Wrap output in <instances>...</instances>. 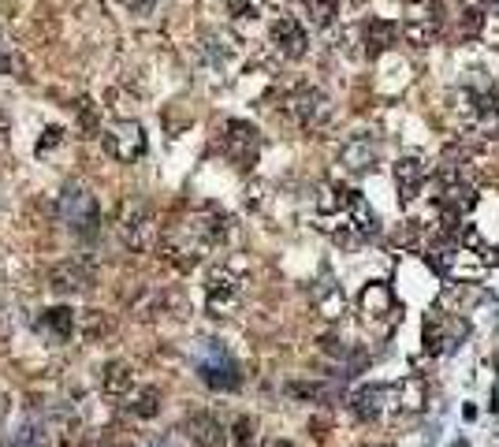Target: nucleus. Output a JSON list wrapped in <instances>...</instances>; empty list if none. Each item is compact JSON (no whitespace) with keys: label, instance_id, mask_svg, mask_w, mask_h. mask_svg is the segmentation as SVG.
I'll use <instances>...</instances> for the list:
<instances>
[{"label":"nucleus","instance_id":"1","mask_svg":"<svg viewBox=\"0 0 499 447\" xmlns=\"http://www.w3.org/2000/svg\"><path fill=\"white\" fill-rule=\"evenodd\" d=\"M242 284H246L242 265H217V269H209V276H205V306H209V313L213 317L232 313L239 306V298H242Z\"/></svg>","mask_w":499,"mask_h":447},{"label":"nucleus","instance_id":"5","mask_svg":"<svg viewBox=\"0 0 499 447\" xmlns=\"http://www.w3.org/2000/svg\"><path fill=\"white\" fill-rule=\"evenodd\" d=\"M145 149H150V142H145V127L138 120H116L105 127V153L123 161V164H135L145 157Z\"/></svg>","mask_w":499,"mask_h":447},{"label":"nucleus","instance_id":"21","mask_svg":"<svg viewBox=\"0 0 499 447\" xmlns=\"http://www.w3.org/2000/svg\"><path fill=\"white\" fill-rule=\"evenodd\" d=\"M101 392L112 395V399H127L135 392V369H131V361L112 358L109 366L101 369Z\"/></svg>","mask_w":499,"mask_h":447},{"label":"nucleus","instance_id":"9","mask_svg":"<svg viewBox=\"0 0 499 447\" xmlns=\"http://www.w3.org/2000/svg\"><path fill=\"white\" fill-rule=\"evenodd\" d=\"M235 220L227 217L224 209H217V205H205L198 217H194V224H191V231H194V239L201 243V246H224L227 239H232V228Z\"/></svg>","mask_w":499,"mask_h":447},{"label":"nucleus","instance_id":"12","mask_svg":"<svg viewBox=\"0 0 499 447\" xmlns=\"http://www.w3.org/2000/svg\"><path fill=\"white\" fill-rule=\"evenodd\" d=\"M268 37H273L276 53H280V56H287V60H302V56H306V49H309L306 27L299 23L295 15H280L276 23H273V30H268Z\"/></svg>","mask_w":499,"mask_h":447},{"label":"nucleus","instance_id":"28","mask_svg":"<svg viewBox=\"0 0 499 447\" xmlns=\"http://www.w3.org/2000/svg\"><path fill=\"white\" fill-rule=\"evenodd\" d=\"M127 410H131L135 418H153V414L160 410V392H157V388H142V392L127 402Z\"/></svg>","mask_w":499,"mask_h":447},{"label":"nucleus","instance_id":"29","mask_svg":"<svg viewBox=\"0 0 499 447\" xmlns=\"http://www.w3.org/2000/svg\"><path fill=\"white\" fill-rule=\"evenodd\" d=\"M232 440H235V447H254L258 443V421L254 418H239L235 429H232Z\"/></svg>","mask_w":499,"mask_h":447},{"label":"nucleus","instance_id":"11","mask_svg":"<svg viewBox=\"0 0 499 447\" xmlns=\"http://www.w3.org/2000/svg\"><path fill=\"white\" fill-rule=\"evenodd\" d=\"M82 429V421L71 407H49L41 414V433H45V447H68Z\"/></svg>","mask_w":499,"mask_h":447},{"label":"nucleus","instance_id":"13","mask_svg":"<svg viewBox=\"0 0 499 447\" xmlns=\"http://www.w3.org/2000/svg\"><path fill=\"white\" fill-rule=\"evenodd\" d=\"M358 310H362V317H365L369 325L388 321V317L395 313V294H391V287H388L384 280L365 284L362 294H358Z\"/></svg>","mask_w":499,"mask_h":447},{"label":"nucleus","instance_id":"35","mask_svg":"<svg viewBox=\"0 0 499 447\" xmlns=\"http://www.w3.org/2000/svg\"><path fill=\"white\" fill-rule=\"evenodd\" d=\"M287 392L299 395V399H321V395H324L321 385H299V380H295V385H287Z\"/></svg>","mask_w":499,"mask_h":447},{"label":"nucleus","instance_id":"18","mask_svg":"<svg viewBox=\"0 0 499 447\" xmlns=\"http://www.w3.org/2000/svg\"><path fill=\"white\" fill-rule=\"evenodd\" d=\"M183 433H186V440L198 443V447H220L227 440V433H224V425H220L217 414H191L183 421Z\"/></svg>","mask_w":499,"mask_h":447},{"label":"nucleus","instance_id":"26","mask_svg":"<svg viewBox=\"0 0 499 447\" xmlns=\"http://www.w3.org/2000/svg\"><path fill=\"white\" fill-rule=\"evenodd\" d=\"M314 302H317V313H324L328 321H336V317L347 313V298L339 291V284H331V280H321L317 294H314Z\"/></svg>","mask_w":499,"mask_h":447},{"label":"nucleus","instance_id":"32","mask_svg":"<svg viewBox=\"0 0 499 447\" xmlns=\"http://www.w3.org/2000/svg\"><path fill=\"white\" fill-rule=\"evenodd\" d=\"M481 27H485V15L477 12V8H466V12L459 15V30H462L466 37H477V34H481Z\"/></svg>","mask_w":499,"mask_h":447},{"label":"nucleus","instance_id":"41","mask_svg":"<svg viewBox=\"0 0 499 447\" xmlns=\"http://www.w3.org/2000/svg\"><path fill=\"white\" fill-rule=\"evenodd\" d=\"M0 325H4V302H0Z\"/></svg>","mask_w":499,"mask_h":447},{"label":"nucleus","instance_id":"4","mask_svg":"<svg viewBox=\"0 0 499 447\" xmlns=\"http://www.w3.org/2000/svg\"><path fill=\"white\" fill-rule=\"evenodd\" d=\"M60 220H64L75 236L90 239L94 231L101 228V205H97V198L90 195V190L68 186L64 195H60Z\"/></svg>","mask_w":499,"mask_h":447},{"label":"nucleus","instance_id":"15","mask_svg":"<svg viewBox=\"0 0 499 447\" xmlns=\"http://www.w3.org/2000/svg\"><path fill=\"white\" fill-rule=\"evenodd\" d=\"M391 176H395V190H399V202H413L425 190V161L421 157H399L391 168Z\"/></svg>","mask_w":499,"mask_h":447},{"label":"nucleus","instance_id":"39","mask_svg":"<svg viewBox=\"0 0 499 447\" xmlns=\"http://www.w3.org/2000/svg\"><path fill=\"white\" fill-rule=\"evenodd\" d=\"M82 447H116V443H112V440H101V436H90Z\"/></svg>","mask_w":499,"mask_h":447},{"label":"nucleus","instance_id":"3","mask_svg":"<svg viewBox=\"0 0 499 447\" xmlns=\"http://www.w3.org/2000/svg\"><path fill=\"white\" fill-rule=\"evenodd\" d=\"M116 231H119L123 246L135 250V253H150L157 246V217H153V209L142 205V202H127L119 209Z\"/></svg>","mask_w":499,"mask_h":447},{"label":"nucleus","instance_id":"19","mask_svg":"<svg viewBox=\"0 0 499 447\" xmlns=\"http://www.w3.org/2000/svg\"><path fill=\"white\" fill-rule=\"evenodd\" d=\"M388 399H391V388L384 385H365L350 395V410H355L358 421H377L384 410H388Z\"/></svg>","mask_w":499,"mask_h":447},{"label":"nucleus","instance_id":"25","mask_svg":"<svg viewBox=\"0 0 499 447\" xmlns=\"http://www.w3.org/2000/svg\"><path fill=\"white\" fill-rule=\"evenodd\" d=\"M391 399H395V407H399L403 414H418V410H425V385L418 377L399 380V385L391 388Z\"/></svg>","mask_w":499,"mask_h":447},{"label":"nucleus","instance_id":"8","mask_svg":"<svg viewBox=\"0 0 499 447\" xmlns=\"http://www.w3.org/2000/svg\"><path fill=\"white\" fill-rule=\"evenodd\" d=\"M198 377H201L213 392H235V388L242 385L239 361L227 358L224 351H213V358H201V361H198Z\"/></svg>","mask_w":499,"mask_h":447},{"label":"nucleus","instance_id":"27","mask_svg":"<svg viewBox=\"0 0 499 447\" xmlns=\"http://www.w3.org/2000/svg\"><path fill=\"white\" fill-rule=\"evenodd\" d=\"M336 15H339V4H336V0H306V19H309V27L328 30L331 23H336Z\"/></svg>","mask_w":499,"mask_h":447},{"label":"nucleus","instance_id":"31","mask_svg":"<svg viewBox=\"0 0 499 447\" xmlns=\"http://www.w3.org/2000/svg\"><path fill=\"white\" fill-rule=\"evenodd\" d=\"M60 142H64V127H56V123H53V127H45V135H41V138H37V145H34V149H37V157L53 153V149H56Z\"/></svg>","mask_w":499,"mask_h":447},{"label":"nucleus","instance_id":"38","mask_svg":"<svg viewBox=\"0 0 499 447\" xmlns=\"http://www.w3.org/2000/svg\"><path fill=\"white\" fill-rule=\"evenodd\" d=\"M8 135H12V120H8V112L0 109V149L8 145Z\"/></svg>","mask_w":499,"mask_h":447},{"label":"nucleus","instance_id":"2","mask_svg":"<svg viewBox=\"0 0 499 447\" xmlns=\"http://www.w3.org/2000/svg\"><path fill=\"white\" fill-rule=\"evenodd\" d=\"M432 190H436V205L447 212H459V217L477 205V183L466 176V168L444 164L432 179Z\"/></svg>","mask_w":499,"mask_h":447},{"label":"nucleus","instance_id":"36","mask_svg":"<svg viewBox=\"0 0 499 447\" xmlns=\"http://www.w3.org/2000/svg\"><path fill=\"white\" fill-rule=\"evenodd\" d=\"M123 8H127L131 15H150L157 8V0H123Z\"/></svg>","mask_w":499,"mask_h":447},{"label":"nucleus","instance_id":"16","mask_svg":"<svg viewBox=\"0 0 499 447\" xmlns=\"http://www.w3.org/2000/svg\"><path fill=\"white\" fill-rule=\"evenodd\" d=\"M201 56L209 68H227L239 56V37L232 30H205L201 34Z\"/></svg>","mask_w":499,"mask_h":447},{"label":"nucleus","instance_id":"34","mask_svg":"<svg viewBox=\"0 0 499 447\" xmlns=\"http://www.w3.org/2000/svg\"><path fill=\"white\" fill-rule=\"evenodd\" d=\"M97 332L105 335V332H109V321H105V317H101L97 310H90V313H86V335L97 339Z\"/></svg>","mask_w":499,"mask_h":447},{"label":"nucleus","instance_id":"7","mask_svg":"<svg viewBox=\"0 0 499 447\" xmlns=\"http://www.w3.org/2000/svg\"><path fill=\"white\" fill-rule=\"evenodd\" d=\"M403 34L410 46H432L436 34H440V8L436 0H413L406 8V19H403Z\"/></svg>","mask_w":499,"mask_h":447},{"label":"nucleus","instance_id":"14","mask_svg":"<svg viewBox=\"0 0 499 447\" xmlns=\"http://www.w3.org/2000/svg\"><path fill=\"white\" fill-rule=\"evenodd\" d=\"M377 157H380V145L372 142L369 135H355V138H350V142L339 149V164L347 168L350 176H365V172H372Z\"/></svg>","mask_w":499,"mask_h":447},{"label":"nucleus","instance_id":"20","mask_svg":"<svg viewBox=\"0 0 499 447\" xmlns=\"http://www.w3.org/2000/svg\"><path fill=\"white\" fill-rule=\"evenodd\" d=\"M41 335L49 339V344H68L71 332H75V310L71 306H53L37 317V325H34Z\"/></svg>","mask_w":499,"mask_h":447},{"label":"nucleus","instance_id":"22","mask_svg":"<svg viewBox=\"0 0 499 447\" xmlns=\"http://www.w3.org/2000/svg\"><path fill=\"white\" fill-rule=\"evenodd\" d=\"M201 243L194 239H168V243H164V261H168V265H176L179 272H191V269H198L201 265Z\"/></svg>","mask_w":499,"mask_h":447},{"label":"nucleus","instance_id":"10","mask_svg":"<svg viewBox=\"0 0 499 447\" xmlns=\"http://www.w3.org/2000/svg\"><path fill=\"white\" fill-rule=\"evenodd\" d=\"M224 153L239 161L242 168H250L258 157V127H250L242 120H227L224 123Z\"/></svg>","mask_w":499,"mask_h":447},{"label":"nucleus","instance_id":"33","mask_svg":"<svg viewBox=\"0 0 499 447\" xmlns=\"http://www.w3.org/2000/svg\"><path fill=\"white\" fill-rule=\"evenodd\" d=\"M0 75H15V79H23L27 82V63L19 60V56H0Z\"/></svg>","mask_w":499,"mask_h":447},{"label":"nucleus","instance_id":"40","mask_svg":"<svg viewBox=\"0 0 499 447\" xmlns=\"http://www.w3.org/2000/svg\"><path fill=\"white\" fill-rule=\"evenodd\" d=\"M265 447H290L287 440H265Z\"/></svg>","mask_w":499,"mask_h":447},{"label":"nucleus","instance_id":"30","mask_svg":"<svg viewBox=\"0 0 499 447\" xmlns=\"http://www.w3.org/2000/svg\"><path fill=\"white\" fill-rule=\"evenodd\" d=\"M224 8L232 19H239V23H254L258 19V4L254 0H224Z\"/></svg>","mask_w":499,"mask_h":447},{"label":"nucleus","instance_id":"6","mask_svg":"<svg viewBox=\"0 0 499 447\" xmlns=\"http://www.w3.org/2000/svg\"><path fill=\"white\" fill-rule=\"evenodd\" d=\"M287 112L295 116V123L306 127V131H317V127H324L331 116V101L317 87H299L287 97Z\"/></svg>","mask_w":499,"mask_h":447},{"label":"nucleus","instance_id":"24","mask_svg":"<svg viewBox=\"0 0 499 447\" xmlns=\"http://www.w3.org/2000/svg\"><path fill=\"white\" fill-rule=\"evenodd\" d=\"M395 37H399V27L388 23V19H369L365 23V53L369 56H380L395 46Z\"/></svg>","mask_w":499,"mask_h":447},{"label":"nucleus","instance_id":"17","mask_svg":"<svg viewBox=\"0 0 499 447\" xmlns=\"http://www.w3.org/2000/svg\"><path fill=\"white\" fill-rule=\"evenodd\" d=\"M90 284H94V276H90V269L82 261H60L49 272V287L56 294H78V291H86Z\"/></svg>","mask_w":499,"mask_h":447},{"label":"nucleus","instance_id":"37","mask_svg":"<svg viewBox=\"0 0 499 447\" xmlns=\"http://www.w3.org/2000/svg\"><path fill=\"white\" fill-rule=\"evenodd\" d=\"M78 116H82V127H86V135H97V123H94L90 101H82V104H78Z\"/></svg>","mask_w":499,"mask_h":447},{"label":"nucleus","instance_id":"23","mask_svg":"<svg viewBox=\"0 0 499 447\" xmlns=\"http://www.w3.org/2000/svg\"><path fill=\"white\" fill-rule=\"evenodd\" d=\"M466 112L481 123L499 120V87H485V90H470L466 94Z\"/></svg>","mask_w":499,"mask_h":447}]
</instances>
